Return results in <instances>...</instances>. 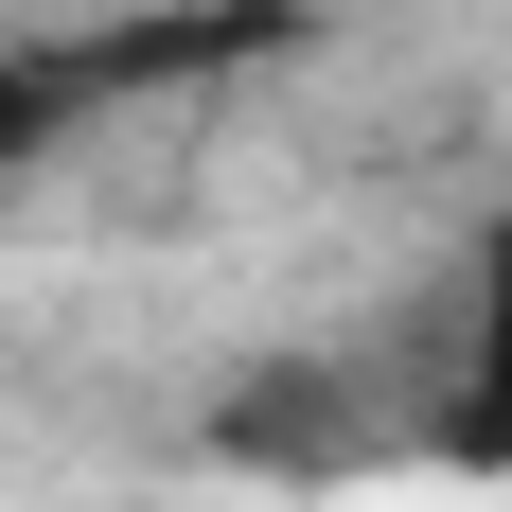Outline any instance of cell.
<instances>
[{
	"mask_svg": "<svg viewBox=\"0 0 512 512\" xmlns=\"http://www.w3.org/2000/svg\"><path fill=\"white\" fill-rule=\"evenodd\" d=\"M460 460H512V230L477 248V318H460Z\"/></svg>",
	"mask_w": 512,
	"mask_h": 512,
	"instance_id": "obj_1",
	"label": "cell"
},
{
	"mask_svg": "<svg viewBox=\"0 0 512 512\" xmlns=\"http://www.w3.org/2000/svg\"><path fill=\"white\" fill-rule=\"evenodd\" d=\"M53 124H71V71H53V53H0V195L53 159Z\"/></svg>",
	"mask_w": 512,
	"mask_h": 512,
	"instance_id": "obj_2",
	"label": "cell"
}]
</instances>
